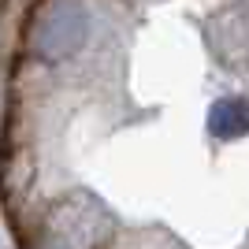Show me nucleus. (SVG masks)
<instances>
[{"label": "nucleus", "instance_id": "1", "mask_svg": "<svg viewBox=\"0 0 249 249\" xmlns=\"http://www.w3.org/2000/svg\"><path fill=\"white\" fill-rule=\"evenodd\" d=\"M4 175L19 249H249V0H34Z\"/></svg>", "mask_w": 249, "mask_h": 249}]
</instances>
